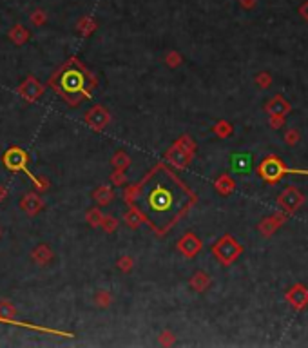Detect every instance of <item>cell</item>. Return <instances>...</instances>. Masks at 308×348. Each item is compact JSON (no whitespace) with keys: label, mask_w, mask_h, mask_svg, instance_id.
<instances>
[{"label":"cell","mask_w":308,"mask_h":348,"mask_svg":"<svg viewBox=\"0 0 308 348\" xmlns=\"http://www.w3.org/2000/svg\"><path fill=\"white\" fill-rule=\"evenodd\" d=\"M9 38L13 40L17 46H20V44H24L27 38H29V31H26L22 26H17L9 31Z\"/></svg>","instance_id":"obj_21"},{"label":"cell","mask_w":308,"mask_h":348,"mask_svg":"<svg viewBox=\"0 0 308 348\" xmlns=\"http://www.w3.org/2000/svg\"><path fill=\"white\" fill-rule=\"evenodd\" d=\"M100 227H104V231L109 232V234H113L114 231L118 229V220L113 216H104L100 222Z\"/></svg>","instance_id":"obj_23"},{"label":"cell","mask_w":308,"mask_h":348,"mask_svg":"<svg viewBox=\"0 0 308 348\" xmlns=\"http://www.w3.org/2000/svg\"><path fill=\"white\" fill-rule=\"evenodd\" d=\"M125 223L129 227H133V229H136V227L140 225V223H144V222H147L145 220V216L142 212H140L138 209H130V210H127V214H125Z\"/></svg>","instance_id":"obj_20"},{"label":"cell","mask_w":308,"mask_h":348,"mask_svg":"<svg viewBox=\"0 0 308 348\" xmlns=\"http://www.w3.org/2000/svg\"><path fill=\"white\" fill-rule=\"evenodd\" d=\"M214 133H216L219 138H229V136L234 133V129H232V125H230L227 120H219V122L214 125Z\"/></svg>","instance_id":"obj_22"},{"label":"cell","mask_w":308,"mask_h":348,"mask_svg":"<svg viewBox=\"0 0 308 348\" xmlns=\"http://www.w3.org/2000/svg\"><path fill=\"white\" fill-rule=\"evenodd\" d=\"M4 163L9 170H24L27 163V154L22 149L11 147L4 154Z\"/></svg>","instance_id":"obj_9"},{"label":"cell","mask_w":308,"mask_h":348,"mask_svg":"<svg viewBox=\"0 0 308 348\" xmlns=\"http://www.w3.org/2000/svg\"><path fill=\"white\" fill-rule=\"evenodd\" d=\"M257 4V0H239V6L243 9H254Z\"/></svg>","instance_id":"obj_36"},{"label":"cell","mask_w":308,"mask_h":348,"mask_svg":"<svg viewBox=\"0 0 308 348\" xmlns=\"http://www.w3.org/2000/svg\"><path fill=\"white\" fill-rule=\"evenodd\" d=\"M85 122L89 123V127H93L95 130H102L109 122V113L102 107V105H95L91 111H87Z\"/></svg>","instance_id":"obj_11"},{"label":"cell","mask_w":308,"mask_h":348,"mask_svg":"<svg viewBox=\"0 0 308 348\" xmlns=\"http://www.w3.org/2000/svg\"><path fill=\"white\" fill-rule=\"evenodd\" d=\"M123 182H125V174L118 169L116 172L113 174V183H114V185H123Z\"/></svg>","instance_id":"obj_34"},{"label":"cell","mask_w":308,"mask_h":348,"mask_svg":"<svg viewBox=\"0 0 308 348\" xmlns=\"http://www.w3.org/2000/svg\"><path fill=\"white\" fill-rule=\"evenodd\" d=\"M265 111L269 116H287L292 111V105L283 95H276L265 104Z\"/></svg>","instance_id":"obj_8"},{"label":"cell","mask_w":308,"mask_h":348,"mask_svg":"<svg viewBox=\"0 0 308 348\" xmlns=\"http://www.w3.org/2000/svg\"><path fill=\"white\" fill-rule=\"evenodd\" d=\"M297 11H299V15H301V17H303L304 20L308 22V0H304L303 4L299 6V9H297Z\"/></svg>","instance_id":"obj_37"},{"label":"cell","mask_w":308,"mask_h":348,"mask_svg":"<svg viewBox=\"0 0 308 348\" xmlns=\"http://www.w3.org/2000/svg\"><path fill=\"white\" fill-rule=\"evenodd\" d=\"M212 254L222 265H230V263H234V261L243 254V247L236 241L234 236L225 234L214 243Z\"/></svg>","instance_id":"obj_1"},{"label":"cell","mask_w":308,"mask_h":348,"mask_svg":"<svg viewBox=\"0 0 308 348\" xmlns=\"http://www.w3.org/2000/svg\"><path fill=\"white\" fill-rule=\"evenodd\" d=\"M147 205L152 212H167L174 209V192L172 189L156 187L152 189L147 198Z\"/></svg>","instance_id":"obj_4"},{"label":"cell","mask_w":308,"mask_h":348,"mask_svg":"<svg viewBox=\"0 0 308 348\" xmlns=\"http://www.w3.org/2000/svg\"><path fill=\"white\" fill-rule=\"evenodd\" d=\"M129 156H127L125 152H118V154H114V158H113V165L116 167V169H120V170H123L125 169L127 165H129Z\"/></svg>","instance_id":"obj_24"},{"label":"cell","mask_w":308,"mask_h":348,"mask_svg":"<svg viewBox=\"0 0 308 348\" xmlns=\"http://www.w3.org/2000/svg\"><path fill=\"white\" fill-rule=\"evenodd\" d=\"M230 167L238 174H245L252 169V154L250 152H234L230 156Z\"/></svg>","instance_id":"obj_12"},{"label":"cell","mask_w":308,"mask_h":348,"mask_svg":"<svg viewBox=\"0 0 308 348\" xmlns=\"http://www.w3.org/2000/svg\"><path fill=\"white\" fill-rule=\"evenodd\" d=\"M64 89L65 91H80L82 89V76L78 73H65L64 74Z\"/></svg>","instance_id":"obj_18"},{"label":"cell","mask_w":308,"mask_h":348,"mask_svg":"<svg viewBox=\"0 0 308 348\" xmlns=\"http://www.w3.org/2000/svg\"><path fill=\"white\" fill-rule=\"evenodd\" d=\"M167 64H169L170 67H176V65L182 64V57H180V53H176V51L169 53V55H167Z\"/></svg>","instance_id":"obj_32"},{"label":"cell","mask_w":308,"mask_h":348,"mask_svg":"<svg viewBox=\"0 0 308 348\" xmlns=\"http://www.w3.org/2000/svg\"><path fill=\"white\" fill-rule=\"evenodd\" d=\"M178 248L183 256L194 257L196 254L201 250V239L198 238L194 232H187V234L178 241Z\"/></svg>","instance_id":"obj_10"},{"label":"cell","mask_w":308,"mask_h":348,"mask_svg":"<svg viewBox=\"0 0 308 348\" xmlns=\"http://www.w3.org/2000/svg\"><path fill=\"white\" fill-rule=\"evenodd\" d=\"M133 265H135V261H133V257H129V256L120 257V259H118V263H116L118 269L123 270V272H129V270L133 269Z\"/></svg>","instance_id":"obj_29"},{"label":"cell","mask_w":308,"mask_h":348,"mask_svg":"<svg viewBox=\"0 0 308 348\" xmlns=\"http://www.w3.org/2000/svg\"><path fill=\"white\" fill-rule=\"evenodd\" d=\"M210 285V276L207 272H196L194 276L191 278V288L196 292H205Z\"/></svg>","instance_id":"obj_16"},{"label":"cell","mask_w":308,"mask_h":348,"mask_svg":"<svg viewBox=\"0 0 308 348\" xmlns=\"http://www.w3.org/2000/svg\"><path fill=\"white\" fill-rule=\"evenodd\" d=\"M13 314H15V309L11 307L9 303H0V316H2V319H9V318H13Z\"/></svg>","instance_id":"obj_30"},{"label":"cell","mask_w":308,"mask_h":348,"mask_svg":"<svg viewBox=\"0 0 308 348\" xmlns=\"http://www.w3.org/2000/svg\"><path fill=\"white\" fill-rule=\"evenodd\" d=\"M6 196H8V191H6V187H2V185H0V201L4 200Z\"/></svg>","instance_id":"obj_38"},{"label":"cell","mask_w":308,"mask_h":348,"mask_svg":"<svg viewBox=\"0 0 308 348\" xmlns=\"http://www.w3.org/2000/svg\"><path fill=\"white\" fill-rule=\"evenodd\" d=\"M31 257H33V259H35L38 265H48L49 261L53 259V252H51V248H49L48 245H38V247L33 250Z\"/></svg>","instance_id":"obj_17"},{"label":"cell","mask_w":308,"mask_h":348,"mask_svg":"<svg viewBox=\"0 0 308 348\" xmlns=\"http://www.w3.org/2000/svg\"><path fill=\"white\" fill-rule=\"evenodd\" d=\"M192 154H194V142H192L189 136H183L180 138L176 144L170 147V151L167 152V160L176 165L178 169L189 165V161L192 160Z\"/></svg>","instance_id":"obj_3"},{"label":"cell","mask_w":308,"mask_h":348,"mask_svg":"<svg viewBox=\"0 0 308 348\" xmlns=\"http://www.w3.org/2000/svg\"><path fill=\"white\" fill-rule=\"evenodd\" d=\"M172 341H174V335L170 334V332H163V334H161V337H160L161 344H172Z\"/></svg>","instance_id":"obj_35"},{"label":"cell","mask_w":308,"mask_h":348,"mask_svg":"<svg viewBox=\"0 0 308 348\" xmlns=\"http://www.w3.org/2000/svg\"><path fill=\"white\" fill-rule=\"evenodd\" d=\"M93 198L98 201V205H109L113 201V191L109 187H98L95 192H93Z\"/></svg>","instance_id":"obj_19"},{"label":"cell","mask_w":308,"mask_h":348,"mask_svg":"<svg viewBox=\"0 0 308 348\" xmlns=\"http://www.w3.org/2000/svg\"><path fill=\"white\" fill-rule=\"evenodd\" d=\"M288 216H290V214H287L285 210H281V212L274 214V216L263 218V220H261V223L257 225V229H259V232L265 236V238H269V236H272L274 232L278 231V229L283 225V223L287 222Z\"/></svg>","instance_id":"obj_7"},{"label":"cell","mask_w":308,"mask_h":348,"mask_svg":"<svg viewBox=\"0 0 308 348\" xmlns=\"http://www.w3.org/2000/svg\"><path fill=\"white\" fill-rule=\"evenodd\" d=\"M303 203H304V194L297 187H294V185L285 187V191H281V194L278 196V205L287 214H294L295 210H299Z\"/></svg>","instance_id":"obj_5"},{"label":"cell","mask_w":308,"mask_h":348,"mask_svg":"<svg viewBox=\"0 0 308 348\" xmlns=\"http://www.w3.org/2000/svg\"><path fill=\"white\" fill-rule=\"evenodd\" d=\"M96 304L98 307H102V309H105V307H109L111 304V296H109V292L105 290H100L98 294H96Z\"/></svg>","instance_id":"obj_28"},{"label":"cell","mask_w":308,"mask_h":348,"mask_svg":"<svg viewBox=\"0 0 308 348\" xmlns=\"http://www.w3.org/2000/svg\"><path fill=\"white\" fill-rule=\"evenodd\" d=\"M285 122H287V118L285 116H270L269 118V123L272 129H281V127L285 125Z\"/></svg>","instance_id":"obj_31"},{"label":"cell","mask_w":308,"mask_h":348,"mask_svg":"<svg viewBox=\"0 0 308 348\" xmlns=\"http://www.w3.org/2000/svg\"><path fill=\"white\" fill-rule=\"evenodd\" d=\"M40 93H42V85H40L35 78H27L26 82L20 85V95L26 96L27 100H31V102L36 100L40 96Z\"/></svg>","instance_id":"obj_14"},{"label":"cell","mask_w":308,"mask_h":348,"mask_svg":"<svg viewBox=\"0 0 308 348\" xmlns=\"http://www.w3.org/2000/svg\"><path fill=\"white\" fill-rule=\"evenodd\" d=\"M288 167L285 165V161L279 156H267L265 160L257 165V174L261 176L263 182H267L269 185H276L283 180V176L287 174Z\"/></svg>","instance_id":"obj_2"},{"label":"cell","mask_w":308,"mask_h":348,"mask_svg":"<svg viewBox=\"0 0 308 348\" xmlns=\"http://www.w3.org/2000/svg\"><path fill=\"white\" fill-rule=\"evenodd\" d=\"M31 22H33L35 26H42L43 22H46V15H43L42 11H36V13L31 17Z\"/></svg>","instance_id":"obj_33"},{"label":"cell","mask_w":308,"mask_h":348,"mask_svg":"<svg viewBox=\"0 0 308 348\" xmlns=\"http://www.w3.org/2000/svg\"><path fill=\"white\" fill-rule=\"evenodd\" d=\"M299 140H301V135L297 129H288L287 133H285V144L290 145V147L299 144Z\"/></svg>","instance_id":"obj_25"},{"label":"cell","mask_w":308,"mask_h":348,"mask_svg":"<svg viewBox=\"0 0 308 348\" xmlns=\"http://www.w3.org/2000/svg\"><path fill=\"white\" fill-rule=\"evenodd\" d=\"M256 85L261 87V89H267V87L272 85V76H270L269 73H265V71L256 74Z\"/></svg>","instance_id":"obj_26"},{"label":"cell","mask_w":308,"mask_h":348,"mask_svg":"<svg viewBox=\"0 0 308 348\" xmlns=\"http://www.w3.org/2000/svg\"><path fill=\"white\" fill-rule=\"evenodd\" d=\"M214 187H216V191L222 196H229L236 191V182L230 178L229 174H222V176L214 182Z\"/></svg>","instance_id":"obj_15"},{"label":"cell","mask_w":308,"mask_h":348,"mask_svg":"<svg viewBox=\"0 0 308 348\" xmlns=\"http://www.w3.org/2000/svg\"><path fill=\"white\" fill-rule=\"evenodd\" d=\"M20 207H22L24 210H26L27 214H31V216H35V214L38 212V210L43 207V203H42V200H40V196H38V194H35V192H29V194H26L24 198H22Z\"/></svg>","instance_id":"obj_13"},{"label":"cell","mask_w":308,"mask_h":348,"mask_svg":"<svg viewBox=\"0 0 308 348\" xmlns=\"http://www.w3.org/2000/svg\"><path fill=\"white\" fill-rule=\"evenodd\" d=\"M285 299L294 307L295 310H303L308 304V288L304 287L303 283H295L285 294Z\"/></svg>","instance_id":"obj_6"},{"label":"cell","mask_w":308,"mask_h":348,"mask_svg":"<svg viewBox=\"0 0 308 348\" xmlns=\"http://www.w3.org/2000/svg\"><path fill=\"white\" fill-rule=\"evenodd\" d=\"M102 218H104V214H102L98 209H91L89 212H87V222H89V225H93V227L100 225Z\"/></svg>","instance_id":"obj_27"}]
</instances>
